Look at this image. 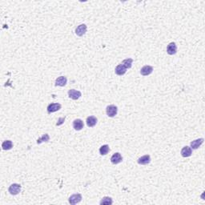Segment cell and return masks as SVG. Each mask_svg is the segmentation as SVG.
Here are the masks:
<instances>
[{
	"label": "cell",
	"instance_id": "6da1fadb",
	"mask_svg": "<svg viewBox=\"0 0 205 205\" xmlns=\"http://www.w3.org/2000/svg\"><path fill=\"white\" fill-rule=\"evenodd\" d=\"M117 112H118V107L115 105H109L106 108V113H107V116L111 118L115 117L117 115Z\"/></svg>",
	"mask_w": 205,
	"mask_h": 205
},
{
	"label": "cell",
	"instance_id": "7a4b0ae2",
	"mask_svg": "<svg viewBox=\"0 0 205 205\" xmlns=\"http://www.w3.org/2000/svg\"><path fill=\"white\" fill-rule=\"evenodd\" d=\"M21 188H22V186L19 184H12L8 188V191L10 192L11 195H13V196H15V195H18L21 191Z\"/></svg>",
	"mask_w": 205,
	"mask_h": 205
},
{
	"label": "cell",
	"instance_id": "3957f363",
	"mask_svg": "<svg viewBox=\"0 0 205 205\" xmlns=\"http://www.w3.org/2000/svg\"><path fill=\"white\" fill-rule=\"evenodd\" d=\"M61 107H62V106H61L60 104H59V103H53V104H50L47 106L46 109H47V112L50 114V113L58 111L60 110Z\"/></svg>",
	"mask_w": 205,
	"mask_h": 205
},
{
	"label": "cell",
	"instance_id": "277c9868",
	"mask_svg": "<svg viewBox=\"0 0 205 205\" xmlns=\"http://www.w3.org/2000/svg\"><path fill=\"white\" fill-rule=\"evenodd\" d=\"M82 200V195L81 194H73L68 199V201L71 204H76L81 202Z\"/></svg>",
	"mask_w": 205,
	"mask_h": 205
},
{
	"label": "cell",
	"instance_id": "5b68a950",
	"mask_svg": "<svg viewBox=\"0 0 205 205\" xmlns=\"http://www.w3.org/2000/svg\"><path fill=\"white\" fill-rule=\"evenodd\" d=\"M87 26L86 24H80L79 26H78L75 29V34L81 37L84 35H85V33L87 32Z\"/></svg>",
	"mask_w": 205,
	"mask_h": 205
},
{
	"label": "cell",
	"instance_id": "8992f818",
	"mask_svg": "<svg viewBox=\"0 0 205 205\" xmlns=\"http://www.w3.org/2000/svg\"><path fill=\"white\" fill-rule=\"evenodd\" d=\"M81 95H82V93L79 91H77V90L71 89L68 91V96H69V98L72 99L74 100L79 99L81 97Z\"/></svg>",
	"mask_w": 205,
	"mask_h": 205
},
{
	"label": "cell",
	"instance_id": "52a82bcc",
	"mask_svg": "<svg viewBox=\"0 0 205 205\" xmlns=\"http://www.w3.org/2000/svg\"><path fill=\"white\" fill-rule=\"evenodd\" d=\"M153 71V67L149 65H145L141 68L140 70V74L143 76H147V75H151Z\"/></svg>",
	"mask_w": 205,
	"mask_h": 205
},
{
	"label": "cell",
	"instance_id": "ba28073f",
	"mask_svg": "<svg viewBox=\"0 0 205 205\" xmlns=\"http://www.w3.org/2000/svg\"><path fill=\"white\" fill-rule=\"evenodd\" d=\"M176 52H177V46H176V43L171 42L167 46V53L168 55H173L176 54Z\"/></svg>",
	"mask_w": 205,
	"mask_h": 205
},
{
	"label": "cell",
	"instance_id": "9c48e42d",
	"mask_svg": "<svg viewBox=\"0 0 205 205\" xmlns=\"http://www.w3.org/2000/svg\"><path fill=\"white\" fill-rule=\"evenodd\" d=\"M123 161V157H122L121 154L119 152H116V153L113 154V156L111 157V162L113 164H118L119 163H121Z\"/></svg>",
	"mask_w": 205,
	"mask_h": 205
},
{
	"label": "cell",
	"instance_id": "30bf717a",
	"mask_svg": "<svg viewBox=\"0 0 205 205\" xmlns=\"http://www.w3.org/2000/svg\"><path fill=\"white\" fill-rule=\"evenodd\" d=\"M67 83V79L65 76H59L56 79L55 85L56 87H64Z\"/></svg>",
	"mask_w": 205,
	"mask_h": 205
},
{
	"label": "cell",
	"instance_id": "8fae6325",
	"mask_svg": "<svg viewBox=\"0 0 205 205\" xmlns=\"http://www.w3.org/2000/svg\"><path fill=\"white\" fill-rule=\"evenodd\" d=\"M204 139H203V138H200V139H195V140H193V141L191 142V149H194V150H196V149H198L201 145L203 144V143H204Z\"/></svg>",
	"mask_w": 205,
	"mask_h": 205
},
{
	"label": "cell",
	"instance_id": "7c38bea8",
	"mask_svg": "<svg viewBox=\"0 0 205 205\" xmlns=\"http://www.w3.org/2000/svg\"><path fill=\"white\" fill-rule=\"evenodd\" d=\"M73 127L76 131H80L84 128V122L80 119H76L73 121Z\"/></svg>",
	"mask_w": 205,
	"mask_h": 205
},
{
	"label": "cell",
	"instance_id": "4fadbf2b",
	"mask_svg": "<svg viewBox=\"0 0 205 205\" xmlns=\"http://www.w3.org/2000/svg\"><path fill=\"white\" fill-rule=\"evenodd\" d=\"M138 164L140 165H147L151 162V156L149 155H145V156H141L140 158L137 160Z\"/></svg>",
	"mask_w": 205,
	"mask_h": 205
},
{
	"label": "cell",
	"instance_id": "5bb4252c",
	"mask_svg": "<svg viewBox=\"0 0 205 205\" xmlns=\"http://www.w3.org/2000/svg\"><path fill=\"white\" fill-rule=\"evenodd\" d=\"M180 154H181V156L183 157H185V158L189 157L192 154V149L190 147H188V146H185V147H184L182 148V150L180 151Z\"/></svg>",
	"mask_w": 205,
	"mask_h": 205
},
{
	"label": "cell",
	"instance_id": "9a60e30c",
	"mask_svg": "<svg viewBox=\"0 0 205 205\" xmlns=\"http://www.w3.org/2000/svg\"><path fill=\"white\" fill-rule=\"evenodd\" d=\"M86 122H87V125L88 126V127H95V125H96L97 122H98V119H97V118H96L95 116H91L87 117Z\"/></svg>",
	"mask_w": 205,
	"mask_h": 205
},
{
	"label": "cell",
	"instance_id": "2e32d148",
	"mask_svg": "<svg viewBox=\"0 0 205 205\" xmlns=\"http://www.w3.org/2000/svg\"><path fill=\"white\" fill-rule=\"evenodd\" d=\"M115 72L116 75H124L125 73L127 72V69L125 68V66L123 64H119L115 69Z\"/></svg>",
	"mask_w": 205,
	"mask_h": 205
},
{
	"label": "cell",
	"instance_id": "e0dca14e",
	"mask_svg": "<svg viewBox=\"0 0 205 205\" xmlns=\"http://www.w3.org/2000/svg\"><path fill=\"white\" fill-rule=\"evenodd\" d=\"M2 147H3V150L5 151L11 150L13 147V143H12L11 140H5L2 144Z\"/></svg>",
	"mask_w": 205,
	"mask_h": 205
},
{
	"label": "cell",
	"instance_id": "ac0fdd59",
	"mask_svg": "<svg viewBox=\"0 0 205 205\" xmlns=\"http://www.w3.org/2000/svg\"><path fill=\"white\" fill-rule=\"evenodd\" d=\"M109 151H110V147H109V146H108L107 144L103 145V146L99 148V153H100L101 156H105V155H107Z\"/></svg>",
	"mask_w": 205,
	"mask_h": 205
},
{
	"label": "cell",
	"instance_id": "d6986e66",
	"mask_svg": "<svg viewBox=\"0 0 205 205\" xmlns=\"http://www.w3.org/2000/svg\"><path fill=\"white\" fill-rule=\"evenodd\" d=\"M101 205H111L113 204L112 199L109 196H105L101 199V201L99 203Z\"/></svg>",
	"mask_w": 205,
	"mask_h": 205
},
{
	"label": "cell",
	"instance_id": "ffe728a7",
	"mask_svg": "<svg viewBox=\"0 0 205 205\" xmlns=\"http://www.w3.org/2000/svg\"><path fill=\"white\" fill-rule=\"evenodd\" d=\"M132 63H133L132 59L128 58V59H124V60L123 61V62L121 63V64H123V65L125 66V68H126V69H129V68H131V66H132Z\"/></svg>",
	"mask_w": 205,
	"mask_h": 205
},
{
	"label": "cell",
	"instance_id": "44dd1931",
	"mask_svg": "<svg viewBox=\"0 0 205 205\" xmlns=\"http://www.w3.org/2000/svg\"><path fill=\"white\" fill-rule=\"evenodd\" d=\"M50 140V136L48 134H44V136L40 137L39 139H38L37 144H40L43 142H48Z\"/></svg>",
	"mask_w": 205,
	"mask_h": 205
},
{
	"label": "cell",
	"instance_id": "7402d4cb",
	"mask_svg": "<svg viewBox=\"0 0 205 205\" xmlns=\"http://www.w3.org/2000/svg\"><path fill=\"white\" fill-rule=\"evenodd\" d=\"M64 121H65V117H64V118H59L58 119L57 123H56V126H60V125H62L64 124Z\"/></svg>",
	"mask_w": 205,
	"mask_h": 205
}]
</instances>
